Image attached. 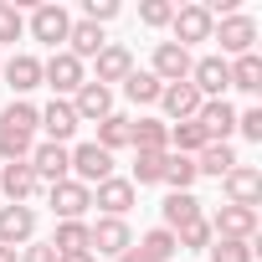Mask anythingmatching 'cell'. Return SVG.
<instances>
[{"label":"cell","instance_id":"obj_38","mask_svg":"<svg viewBox=\"0 0 262 262\" xmlns=\"http://www.w3.org/2000/svg\"><path fill=\"white\" fill-rule=\"evenodd\" d=\"M139 21H144V26H170V21H175V6H170V0H144V6H139Z\"/></svg>","mask_w":262,"mask_h":262},{"label":"cell","instance_id":"obj_44","mask_svg":"<svg viewBox=\"0 0 262 262\" xmlns=\"http://www.w3.org/2000/svg\"><path fill=\"white\" fill-rule=\"evenodd\" d=\"M0 262H16V247H0Z\"/></svg>","mask_w":262,"mask_h":262},{"label":"cell","instance_id":"obj_14","mask_svg":"<svg viewBox=\"0 0 262 262\" xmlns=\"http://www.w3.org/2000/svg\"><path fill=\"white\" fill-rule=\"evenodd\" d=\"M41 190V180H36V170L26 165V160H11V165H0V195H6L11 206H31V195Z\"/></svg>","mask_w":262,"mask_h":262},{"label":"cell","instance_id":"obj_35","mask_svg":"<svg viewBox=\"0 0 262 262\" xmlns=\"http://www.w3.org/2000/svg\"><path fill=\"white\" fill-rule=\"evenodd\" d=\"M134 247H144V252H149L155 262H170V257L180 252V247H175V231H165V226H155V231H144V236H139Z\"/></svg>","mask_w":262,"mask_h":262},{"label":"cell","instance_id":"obj_1","mask_svg":"<svg viewBox=\"0 0 262 262\" xmlns=\"http://www.w3.org/2000/svg\"><path fill=\"white\" fill-rule=\"evenodd\" d=\"M36 149V108L26 98H11V108L0 113V160H31Z\"/></svg>","mask_w":262,"mask_h":262},{"label":"cell","instance_id":"obj_36","mask_svg":"<svg viewBox=\"0 0 262 262\" xmlns=\"http://www.w3.org/2000/svg\"><path fill=\"white\" fill-rule=\"evenodd\" d=\"M206 252L211 262H252V242H231V236H216Z\"/></svg>","mask_w":262,"mask_h":262},{"label":"cell","instance_id":"obj_41","mask_svg":"<svg viewBox=\"0 0 262 262\" xmlns=\"http://www.w3.org/2000/svg\"><path fill=\"white\" fill-rule=\"evenodd\" d=\"M16 262H57V252H52V242H26L16 252Z\"/></svg>","mask_w":262,"mask_h":262},{"label":"cell","instance_id":"obj_7","mask_svg":"<svg viewBox=\"0 0 262 262\" xmlns=\"http://www.w3.org/2000/svg\"><path fill=\"white\" fill-rule=\"evenodd\" d=\"M67 155H72V180H77V185H88V190H93V185H103V180L113 175V155H108V149H98L93 139H88V144H77V149H67Z\"/></svg>","mask_w":262,"mask_h":262},{"label":"cell","instance_id":"obj_11","mask_svg":"<svg viewBox=\"0 0 262 262\" xmlns=\"http://www.w3.org/2000/svg\"><path fill=\"white\" fill-rule=\"evenodd\" d=\"M36 128L47 134V144H67L82 123H77V113H72V103H67V98H52L47 108H36Z\"/></svg>","mask_w":262,"mask_h":262},{"label":"cell","instance_id":"obj_9","mask_svg":"<svg viewBox=\"0 0 262 262\" xmlns=\"http://www.w3.org/2000/svg\"><path fill=\"white\" fill-rule=\"evenodd\" d=\"M88 231H93V257H123L134 247V231L118 216H98V221H88Z\"/></svg>","mask_w":262,"mask_h":262},{"label":"cell","instance_id":"obj_22","mask_svg":"<svg viewBox=\"0 0 262 262\" xmlns=\"http://www.w3.org/2000/svg\"><path fill=\"white\" fill-rule=\"evenodd\" d=\"M0 72H6V88L16 98H26L31 88H41V57H31V52H16L11 62H0Z\"/></svg>","mask_w":262,"mask_h":262},{"label":"cell","instance_id":"obj_2","mask_svg":"<svg viewBox=\"0 0 262 262\" xmlns=\"http://www.w3.org/2000/svg\"><path fill=\"white\" fill-rule=\"evenodd\" d=\"M211 41H221V52L216 57H247V52H257V21L247 16V11H231V16H221L216 26H211Z\"/></svg>","mask_w":262,"mask_h":262},{"label":"cell","instance_id":"obj_8","mask_svg":"<svg viewBox=\"0 0 262 262\" xmlns=\"http://www.w3.org/2000/svg\"><path fill=\"white\" fill-rule=\"evenodd\" d=\"M221 190H226V206H262V170L257 165H231L221 175Z\"/></svg>","mask_w":262,"mask_h":262},{"label":"cell","instance_id":"obj_29","mask_svg":"<svg viewBox=\"0 0 262 262\" xmlns=\"http://www.w3.org/2000/svg\"><path fill=\"white\" fill-rule=\"evenodd\" d=\"M52 252H57V257H72V252H93V231H88V221H57Z\"/></svg>","mask_w":262,"mask_h":262},{"label":"cell","instance_id":"obj_27","mask_svg":"<svg viewBox=\"0 0 262 262\" xmlns=\"http://www.w3.org/2000/svg\"><path fill=\"white\" fill-rule=\"evenodd\" d=\"M160 93H165V82H160L149 67H134V72L123 77V98H128V103H139V108L160 103Z\"/></svg>","mask_w":262,"mask_h":262},{"label":"cell","instance_id":"obj_34","mask_svg":"<svg viewBox=\"0 0 262 262\" xmlns=\"http://www.w3.org/2000/svg\"><path fill=\"white\" fill-rule=\"evenodd\" d=\"M211 242H216V236H211V221H206V216H201V221H190V226H180V231H175V247H180V252H206V247H211Z\"/></svg>","mask_w":262,"mask_h":262},{"label":"cell","instance_id":"obj_33","mask_svg":"<svg viewBox=\"0 0 262 262\" xmlns=\"http://www.w3.org/2000/svg\"><path fill=\"white\" fill-rule=\"evenodd\" d=\"M160 180H165V155H139L134 149V175H128V185L139 190V185H160Z\"/></svg>","mask_w":262,"mask_h":262},{"label":"cell","instance_id":"obj_31","mask_svg":"<svg viewBox=\"0 0 262 262\" xmlns=\"http://www.w3.org/2000/svg\"><path fill=\"white\" fill-rule=\"evenodd\" d=\"M206 144H211V139H206V128H201L195 118H190V123H170V155H190V160H195Z\"/></svg>","mask_w":262,"mask_h":262},{"label":"cell","instance_id":"obj_24","mask_svg":"<svg viewBox=\"0 0 262 262\" xmlns=\"http://www.w3.org/2000/svg\"><path fill=\"white\" fill-rule=\"evenodd\" d=\"M98 149H108V155H118V149H134V118L128 113H108L103 123H98V139H93Z\"/></svg>","mask_w":262,"mask_h":262},{"label":"cell","instance_id":"obj_19","mask_svg":"<svg viewBox=\"0 0 262 262\" xmlns=\"http://www.w3.org/2000/svg\"><path fill=\"white\" fill-rule=\"evenodd\" d=\"M190 52L185 47H175V41H155V57H149V72L160 77V82H185L190 77Z\"/></svg>","mask_w":262,"mask_h":262},{"label":"cell","instance_id":"obj_42","mask_svg":"<svg viewBox=\"0 0 262 262\" xmlns=\"http://www.w3.org/2000/svg\"><path fill=\"white\" fill-rule=\"evenodd\" d=\"M118 262H155V257H149V252H144V247H128V252H123V257H118Z\"/></svg>","mask_w":262,"mask_h":262},{"label":"cell","instance_id":"obj_32","mask_svg":"<svg viewBox=\"0 0 262 262\" xmlns=\"http://www.w3.org/2000/svg\"><path fill=\"white\" fill-rule=\"evenodd\" d=\"M201 175H195V160L190 155H165V180L160 185H170V190H190Z\"/></svg>","mask_w":262,"mask_h":262},{"label":"cell","instance_id":"obj_20","mask_svg":"<svg viewBox=\"0 0 262 262\" xmlns=\"http://www.w3.org/2000/svg\"><path fill=\"white\" fill-rule=\"evenodd\" d=\"M201 93L190 88V82H165V93H160V108H165V123H190L195 113H201Z\"/></svg>","mask_w":262,"mask_h":262},{"label":"cell","instance_id":"obj_5","mask_svg":"<svg viewBox=\"0 0 262 262\" xmlns=\"http://www.w3.org/2000/svg\"><path fill=\"white\" fill-rule=\"evenodd\" d=\"M26 31H31V41H41V47H52V52H62V41H67V31H72V16L62 11V6H36L31 11V21H26Z\"/></svg>","mask_w":262,"mask_h":262},{"label":"cell","instance_id":"obj_30","mask_svg":"<svg viewBox=\"0 0 262 262\" xmlns=\"http://www.w3.org/2000/svg\"><path fill=\"white\" fill-rule=\"evenodd\" d=\"M231 165H242L231 144H206V149L195 155V175H211V180H221V175H226Z\"/></svg>","mask_w":262,"mask_h":262},{"label":"cell","instance_id":"obj_28","mask_svg":"<svg viewBox=\"0 0 262 262\" xmlns=\"http://www.w3.org/2000/svg\"><path fill=\"white\" fill-rule=\"evenodd\" d=\"M226 67H231V88H236V93H247V98H257V93H262V57H257V52L231 57Z\"/></svg>","mask_w":262,"mask_h":262},{"label":"cell","instance_id":"obj_23","mask_svg":"<svg viewBox=\"0 0 262 262\" xmlns=\"http://www.w3.org/2000/svg\"><path fill=\"white\" fill-rule=\"evenodd\" d=\"M206 216V206L190 195V190H170L165 201H160V221H165V231H180V226H190V221H201Z\"/></svg>","mask_w":262,"mask_h":262},{"label":"cell","instance_id":"obj_12","mask_svg":"<svg viewBox=\"0 0 262 262\" xmlns=\"http://www.w3.org/2000/svg\"><path fill=\"white\" fill-rule=\"evenodd\" d=\"M67 103H72L77 123H103V118L113 113V88H103V82H93V77H88V82H82Z\"/></svg>","mask_w":262,"mask_h":262},{"label":"cell","instance_id":"obj_26","mask_svg":"<svg viewBox=\"0 0 262 262\" xmlns=\"http://www.w3.org/2000/svg\"><path fill=\"white\" fill-rule=\"evenodd\" d=\"M134 149L139 155H170V123L165 118H134Z\"/></svg>","mask_w":262,"mask_h":262},{"label":"cell","instance_id":"obj_25","mask_svg":"<svg viewBox=\"0 0 262 262\" xmlns=\"http://www.w3.org/2000/svg\"><path fill=\"white\" fill-rule=\"evenodd\" d=\"M103 47H108L103 26H93V21H72V31H67V47H62V52H72L77 62H93Z\"/></svg>","mask_w":262,"mask_h":262},{"label":"cell","instance_id":"obj_10","mask_svg":"<svg viewBox=\"0 0 262 262\" xmlns=\"http://www.w3.org/2000/svg\"><path fill=\"white\" fill-rule=\"evenodd\" d=\"M31 170H36V180L41 185H62V180H72V155H67V144H36L31 149V160H26Z\"/></svg>","mask_w":262,"mask_h":262},{"label":"cell","instance_id":"obj_4","mask_svg":"<svg viewBox=\"0 0 262 262\" xmlns=\"http://www.w3.org/2000/svg\"><path fill=\"white\" fill-rule=\"evenodd\" d=\"M211 26H216V21H211V11L201 6V0H190V6H175V21H170L175 36H170V41L190 52L195 41H211Z\"/></svg>","mask_w":262,"mask_h":262},{"label":"cell","instance_id":"obj_21","mask_svg":"<svg viewBox=\"0 0 262 262\" xmlns=\"http://www.w3.org/2000/svg\"><path fill=\"white\" fill-rule=\"evenodd\" d=\"M128 72H134V52H128V47H118V41H108V47L93 57V82H103V88L123 82Z\"/></svg>","mask_w":262,"mask_h":262},{"label":"cell","instance_id":"obj_18","mask_svg":"<svg viewBox=\"0 0 262 262\" xmlns=\"http://www.w3.org/2000/svg\"><path fill=\"white\" fill-rule=\"evenodd\" d=\"M195 123L206 128V139H211V144H226V139L236 134V108H231L226 98H206L201 113H195Z\"/></svg>","mask_w":262,"mask_h":262},{"label":"cell","instance_id":"obj_3","mask_svg":"<svg viewBox=\"0 0 262 262\" xmlns=\"http://www.w3.org/2000/svg\"><path fill=\"white\" fill-rule=\"evenodd\" d=\"M41 82H47L57 98H72V93L88 82V67H82L72 52H52V57L41 62Z\"/></svg>","mask_w":262,"mask_h":262},{"label":"cell","instance_id":"obj_39","mask_svg":"<svg viewBox=\"0 0 262 262\" xmlns=\"http://www.w3.org/2000/svg\"><path fill=\"white\" fill-rule=\"evenodd\" d=\"M236 134L252 139V144H262V108H242L236 113Z\"/></svg>","mask_w":262,"mask_h":262},{"label":"cell","instance_id":"obj_13","mask_svg":"<svg viewBox=\"0 0 262 262\" xmlns=\"http://www.w3.org/2000/svg\"><path fill=\"white\" fill-rule=\"evenodd\" d=\"M206 221H211V236H231V242H252L257 236V211L252 206H221Z\"/></svg>","mask_w":262,"mask_h":262},{"label":"cell","instance_id":"obj_16","mask_svg":"<svg viewBox=\"0 0 262 262\" xmlns=\"http://www.w3.org/2000/svg\"><path fill=\"white\" fill-rule=\"evenodd\" d=\"M47 201H52L57 221H82L88 206H93V190L77 185V180H62V185H47Z\"/></svg>","mask_w":262,"mask_h":262},{"label":"cell","instance_id":"obj_6","mask_svg":"<svg viewBox=\"0 0 262 262\" xmlns=\"http://www.w3.org/2000/svg\"><path fill=\"white\" fill-rule=\"evenodd\" d=\"M201 98H226V88H231V67H226V57H195L190 62V77H185Z\"/></svg>","mask_w":262,"mask_h":262},{"label":"cell","instance_id":"obj_43","mask_svg":"<svg viewBox=\"0 0 262 262\" xmlns=\"http://www.w3.org/2000/svg\"><path fill=\"white\" fill-rule=\"evenodd\" d=\"M57 262H98L93 252H72V257H57Z\"/></svg>","mask_w":262,"mask_h":262},{"label":"cell","instance_id":"obj_15","mask_svg":"<svg viewBox=\"0 0 262 262\" xmlns=\"http://www.w3.org/2000/svg\"><path fill=\"white\" fill-rule=\"evenodd\" d=\"M134 201H139V190L128 185L123 175H108L103 185H93V206H98L103 216H118V221H123L128 211H134Z\"/></svg>","mask_w":262,"mask_h":262},{"label":"cell","instance_id":"obj_37","mask_svg":"<svg viewBox=\"0 0 262 262\" xmlns=\"http://www.w3.org/2000/svg\"><path fill=\"white\" fill-rule=\"evenodd\" d=\"M21 36H26V16L0 0V47H6V41H21Z\"/></svg>","mask_w":262,"mask_h":262},{"label":"cell","instance_id":"obj_17","mask_svg":"<svg viewBox=\"0 0 262 262\" xmlns=\"http://www.w3.org/2000/svg\"><path fill=\"white\" fill-rule=\"evenodd\" d=\"M36 242V211L31 206H0V247H26Z\"/></svg>","mask_w":262,"mask_h":262},{"label":"cell","instance_id":"obj_40","mask_svg":"<svg viewBox=\"0 0 262 262\" xmlns=\"http://www.w3.org/2000/svg\"><path fill=\"white\" fill-rule=\"evenodd\" d=\"M113 16H118L113 0H88V6H82V21H93V26H108Z\"/></svg>","mask_w":262,"mask_h":262}]
</instances>
